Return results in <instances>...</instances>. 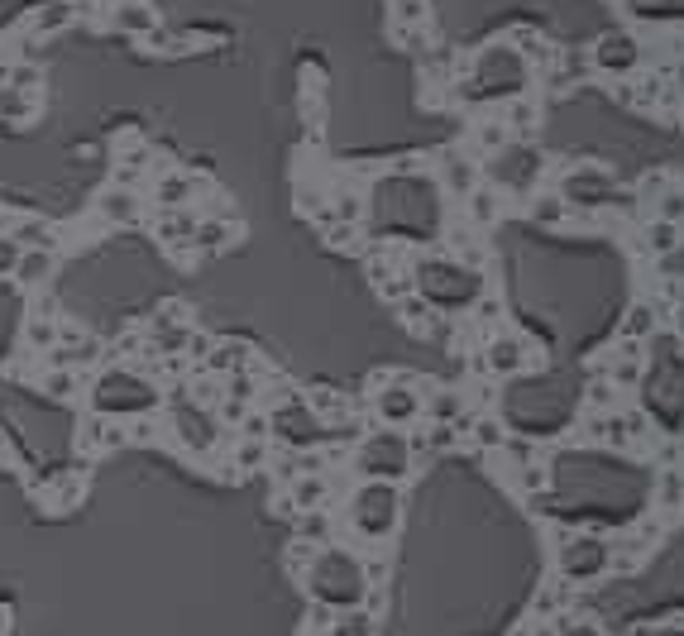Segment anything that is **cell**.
<instances>
[{
  "mask_svg": "<svg viewBox=\"0 0 684 636\" xmlns=\"http://www.w3.org/2000/svg\"><path fill=\"white\" fill-rule=\"evenodd\" d=\"M311 593L326 603V608H359L364 603V570L354 565L350 555H340V550H321L316 560H311V574H307Z\"/></svg>",
  "mask_w": 684,
  "mask_h": 636,
  "instance_id": "cell-1",
  "label": "cell"
},
{
  "mask_svg": "<svg viewBox=\"0 0 684 636\" xmlns=\"http://www.w3.org/2000/svg\"><path fill=\"white\" fill-rule=\"evenodd\" d=\"M398 488L383 479H364V488L350 498V527L364 541H383L388 531L398 527Z\"/></svg>",
  "mask_w": 684,
  "mask_h": 636,
  "instance_id": "cell-2",
  "label": "cell"
},
{
  "mask_svg": "<svg viewBox=\"0 0 684 636\" xmlns=\"http://www.w3.org/2000/svg\"><path fill=\"white\" fill-rule=\"evenodd\" d=\"M417 287L426 292V302H441V307H469L479 302L484 278L464 264H421L417 268Z\"/></svg>",
  "mask_w": 684,
  "mask_h": 636,
  "instance_id": "cell-3",
  "label": "cell"
},
{
  "mask_svg": "<svg viewBox=\"0 0 684 636\" xmlns=\"http://www.w3.org/2000/svg\"><path fill=\"white\" fill-rule=\"evenodd\" d=\"M407 469H412V445H407L402 436L383 431V436L364 440V450H359V474H364V479L398 483Z\"/></svg>",
  "mask_w": 684,
  "mask_h": 636,
  "instance_id": "cell-4",
  "label": "cell"
},
{
  "mask_svg": "<svg viewBox=\"0 0 684 636\" xmlns=\"http://www.w3.org/2000/svg\"><path fill=\"white\" fill-rule=\"evenodd\" d=\"M527 82V67H522V53H512L508 44H493L479 58V91L474 96H517Z\"/></svg>",
  "mask_w": 684,
  "mask_h": 636,
  "instance_id": "cell-5",
  "label": "cell"
},
{
  "mask_svg": "<svg viewBox=\"0 0 684 636\" xmlns=\"http://www.w3.org/2000/svg\"><path fill=\"white\" fill-rule=\"evenodd\" d=\"M608 565H613V546L598 541V536H570V541L560 546V574H565L570 584L598 579V574H608Z\"/></svg>",
  "mask_w": 684,
  "mask_h": 636,
  "instance_id": "cell-6",
  "label": "cell"
},
{
  "mask_svg": "<svg viewBox=\"0 0 684 636\" xmlns=\"http://www.w3.org/2000/svg\"><path fill=\"white\" fill-rule=\"evenodd\" d=\"M149 402H154V388L139 383L134 373H111V378H101V388H96V407H101V412L130 417V412H144Z\"/></svg>",
  "mask_w": 684,
  "mask_h": 636,
  "instance_id": "cell-7",
  "label": "cell"
},
{
  "mask_svg": "<svg viewBox=\"0 0 684 636\" xmlns=\"http://www.w3.org/2000/svg\"><path fill=\"white\" fill-rule=\"evenodd\" d=\"M493 182L498 187H512V192H527L531 182H536V173H541V158L531 154V149H522V144H503L498 154H493Z\"/></svg>",
  "mask_w": 684,
  "mask_h": 636,
  "instance_id": "cell-8",
  "label": "cell"
},
{
  "mask_svg": "<svg viewBox=\"0 0 684 636\" xmlns=\"http://www.w3.org/2000/svg\"><path fill=\"white\" fill-rule=\"evenodd\" d=\"M641 63V48H637V39L627 34V29H613V34H603L594 44V67L598 72H632V67Z\"/></svg>",
  "mask_w": 684,
  "mask_h": 636,
  "instance_id": "cell-9",
  "label": "cell"
},
{
  "mask_svg": "<svg viewBox=\"0 0 684 636\" xmlns=\"http://www.w3.org/2000/svg\"><path fill=\"white\" fill-rule=\"evenodd\" d=\"M484 359H488V369L493 373H522L531 364V345L522 340V335H493Z\"/></svg>",
  "mask_w": 684,
  "mask_h": 636,
  "instance_id": "cell-10",
  "label": "cell"
},
{
  "mask_svg": "<svg viewBox=\"0 0 684 636\" xmlns=\"http://www.w3.org/2000/svg\"><path fill=\"white\" fill-rule=\"evenodd\" d=\"M421 412V397L407 388V383H388L383 393H378V417L402 426V421H412Z\"/></svg>",
  "mask_w": 684,
  "mask_h": 636,
  "instance_id": "cell-11",
  "label": "cell"
},
{
  "mask_svg": "<svg viewBox=\"0 0 684 636\" xmlns=\"http://www.w3.org/2000/svg\"><path fill=\"white\" fill-rule=\"evenodd\" d=\"M278 431H283L292 445H311V440H321V421L311 417V407H302V402H292L283 417H278Z\"/></svg>",
  "mask_w": 684,
  "mask_h": 636,
  "instance_id": "cell-12",
  "label": "cell"
},
{
  "mask_svg": "<svg viewBox=\"0 0 684 636\" xmlns=\"http://www.w3.org/2000/svg\"><path fill=\"white\" fill-rule=\"evenodd\" d=\"M426 417L436 421V426H460L464 421V393H455V388L431 393L426 397Z\"/></svg>",
  "mask_w": 684,
  "mask_h": 636,
  "instance_id": "cell-13",
  "label": "cell"
},
{
  "mask_svg": "<svg viewBox=\"0 0 684 636\" xmlns=\"http://www.w3.org/2000/svg\"><path fill=\"white\" fill-rule=\"evenodd\" d=\"M48 273H53L48 249H29V254H20V264H15V278H20V283H44Z\"/></svg>",
  "mask_w": 684,
  "mask_h": 636,
  "instance_id": "cell-14",
  "label": "cell"
},
{
  "mask_svg": "<svg viewBox=\"0 0 684 636\" xmlns=\"http://www.w3.org/2000/svg\"><path fill=\"white\" fill-rule=\"evenodd\" d=\"M292 503L302 507V512H316V507L326 503V479H321V474H307V479H297V488H292Z\"/></svg>",
  "mask_w": 684,
  "mask_h": 636,
  "instance_id": "cell-15",
  "label": "cell"
},
{
  "mask_svg": "<svg viewBox=\"0 0 684 636\" xmlns=\"http://www.w3.org/2000/svg\"><path fill=\"white\" fill-rule=\"evenodd\" d=\"M651 330H656V307L637 302V307L627 311V321H622V340H646Z\"/></svg>",
  "mask_w": 684,
  "mask_h": 636,
  "instance_id": "cell-16",
  "label": "cell"
},
{
  "mask_svg": "<svg viewBox=\"0 0 684 636\" xmlns=\"http://www.w3.org/2000/svg\"><path fill=\"white\" fill-rule=\"evenodd\" d=\"M101 211H106V220H134V216H139V197L115 187V192H106V197H101Z\"/></svg>",
  "mask_w": 684,
  "mask_h": 636,
  "instance_id": "cell-17",
  "label": "cell"
},
{
  "mask_svg": "<svg viewBox=\"0 0 684 636\" xmlns=\"http://www.w3.org/2000/svg\"><path fill=\"white\" fill-rule=\"evenodd\" d=\"M335 636H374V617L359 608H340L335 613Z\"/></svg>",
  "mask_w": 684,
  "mask_h": 636,
  "instance_id": "cell-18",
  "label": "cell"
},
{
  "mask_svg": "<svg viewBox=\"0 0 684 636\" xmlns=\"http://www.w3.org/2000/svg\"><path fill=\"white\" fill-rule=\"evenodd\" d=\"M656 498H661L665 512H675V507L684 503V474L680 469H665L661 479H656Z\"/></svg>",
  "mask_w": 684,
  "mask_h": 636,
  "instance_id": "cell-19",
  "label": "cell"
},
{
  "mask_svg": "<svg viewBox=\"0 0 684 636\" xmlns=\"http://www.w3.org/2000/svg\"><path fill=\"white\" fill-rule=\"evenodd\" d=\"M177 426H182V440H187V445L211 450V436H216V431H211V421H206V417L192 421V412H177Z\"/></svg>",
  "mask_w": 684,
  "mask_h": 636,
  "instance_id": "cell-20",
  "label": "cell"
},
{
  "mask_svg": "<svg viewBox=\"0 0 684 636\" xmlns=\"http://www.w3.org/2000/svg\"><path fill=\"white\" fill-rule=\"evenodd\" d=\"M445 182L455 187V192H474V168H469V158L464 154H445Z\"/></svg>",
  "mask_w": 684,
  "mask_h": 636,
  "instance_id": "cell-21",
  "label": "cell"
},
{
  "mask_svg": "<svg viewBox=\"0 0 684 636\" xmlns=\"http://www.w3.org/2000/svg\"><path fill=\"white\" fill-rule=\"evenodd\" d=\"M493 216H498V192H493V187H474V192H469V220H474V225H488Z\"/></svg>",
  "mask_w": 684,
  "mask_h": 636,
  "instance_id": "cell-22",
  "label": "cell"
},
{
  "mask_svg": "<svg viewBox=\"0 0 684 636\" xmlns=\"http://www.w3.org/2000/svg\"><path fill=\"white\" fill-rule=\"evenodd\" d=\"M531 220L536 225H565V197H536L531 201Z\"/></svg>",
  "mask_w": 684,
  "mask_h": 636,
  "instance_id": "cell-23",
  "label": "cell"
},
{
  "mask_svg": "<svg viewBox=\"0 0 684 636\" xmlns=\"http://www.w3.org/2000/svg\"><path fill=\"white\" fill-rule=\"evenodd\" d=\"M15 244H29V249H53V230L39 225V220H24L20 230H15Z\"/></svg>",
  "mask_w": 684,
  "mask_h": 636,
  "instance_id": "cell-24",
  "label": "cell"
},
{
  "mask_svg": "<svg viewBox=\"0 0 684 636\" xmlns=\"http://www.w3.org/2000/svg\"><path fill=\"white\" fill-rule=\"evenodd\" d=\"M646 240H651V249H656V254H675V244H680V230H675L670 220H656Z\"/></svg>",
  "mask_w": 684,
  "mask_h": 636,
  "instance_id": "cell-25",
  "label": "cell"
},
{
  "mask_svg": "<svg viewBox=\"0 0 684 636\" xmlns=\"http://www.w3.org/2000/svg\"><path fill=\"white\" fill-rule=\"evenodd\" d=\"M120 29H130V34H149V29H154V15H149L144 5H125V10H120Z\"/></svg>",
  "mask_w": 684,
  "mask_h": 636,
  "instance_id": "cell-26",
  "label": "cell"
},
{
  "mask_svg": "<svg viewBox=\"0 0 684 636\" xmlns=\"http://www.w3.org/2000/svg\"><path fill=\"white\" fill-rule=\"evenodd\" d=\"M326 531H331V517H326V512H321V507H316V512H307V517H302V536H307L311 546H316V541H326Z\"/></svg>",
  "mask_w": 684,
  "mask_h": 636,
  "instance_id": "cell-27",
  "label": "cell"
},
{
  "mask_svg": "<svg viewBox=\"0 0 684 636\" xmlns=\"http://www.w3.org/2000/svg\"><path fill=\"white\" fill-rule=\"evenodd\" d=\"M503 144H508V125H479V149L498 154Z\"/></svg>",
  "mask_w": 684,
  "mask_h": 636,
  "instance_id": "cell-28",
  "label": "cell"
},
{
  "mask_svg": "<svg viewBox=\"0 0 684 636\" xmlns=\"http://www.w3.org/2000/svg\"><path fill=\"white\" fill-rule=\"evenodd\" d=\"M211 364H216V369H244V345H221Z\"/></svg>",
  "mask_w": 684,
  "mask_h": 636,
  "instance_id": "cell-29",
  "label": "cell"
},
{
  "mask_svg": "<svg viewBox=\"0 0 684 636\" xmlns=\"http://www.w3.org/2000/svg\"><path fill=\"white\" fill-rule=\"evenodd\" d=\"M656 211H661V220L680 225V220H684V192H670V197H665L661 206H656Z\"/></svg>",
  "mask_w": 684,
  "mask_h": 636,
  "instance_id": "cell-30",
  "label": "cell"
},
{
  "mask_svg": "<svg viewBox=\"0 0 684 636\" xmlns=\"http://www.w3.org/2000/svg\"><path fill=\"white\" fill-rule=\"evenodd\" d=\"M0 115H10V120H24V115H29V101H20L15 91H0Z\"/></svg>",
  "mask_w": 684,
  "mask_h": 636,
  "instance_id": "cell-31",
  "label": "cell"
},
{
  "mask_svg": "<svg viewBox=\"0 0 684 636\" xmlns=\"http://www.w3.org/2000/svg\"><path fill=\"white\" fill-rule=\"evenodd\" d=\"M474 436H479V445H503V431H498V421H479V426H474Z\"/></svg>",
  "mask_w": 684,
  "mask_h": 636,
  "instance_id": "cell-32",
  "label": "cell"
},
{
  "mask_svg": "<svg viewBox=\"0 0 684 636\" xmlns=\"http://www.w3.org/2000/svg\"><path fill=\"white\" fill-rule=\"evenodd\" d=\"M517 44L527 48V58H546V44H541V39H536L531 29H517Z\"/></svg>",
  "mask_w": 684,
  "mask_h": 636,
  "instance_id": "cell-33",
  "label": "cell"
},
{
  "mask_svg": "<svg viewBox=\"0 0 684 636\" xmlns=\"http://www.w3.org/2000/svg\"><path fill=\"white\" fill-rule=\"evenodd\" d=\"M613 378H618V383H637V378H641V364H637V359H622L618 369H613Z\"/></svg>",
  "mask_w": 684,
  "mask_h": 636,
  "instance_id": "cell-34",
  "label": "cell"
},
{
  "mask_svg": "<svg viewBox=\"0 0 684 636\" xmlns=\"http://www.w3.org/2000/svg\"><path fill=\"white\" fill-rule=\"evenodd\" d=\"M67 20H72V15H67V5H53L44 20H39V29H58V24H67Z\"/></svg>",
  "mask_w": 684,
  "mask_h": 636,
  "instance_id": "cell-35",
  "label": "cell"
},
{
  "mask_svg": "<svg viewBox=\"0 0 684 636\" xmlns=\"http://www.w3.org/2000/svg\"><path fill=\"white\" fill-rule=\"evenodd\" d=\"M560 636H603L594 627V622H565V627H560Z\"/></svg>",
  "mask_w": 684,
  "mask_h": 636,
  "instance_id": "cell-36",
  "label": "cell"
},
{
  "mask_svg": "<svg viewBox=\"0 0 684 636\" xmlns=\"http://www.w3.org/2000/svg\"><path fill=\"white\" fill-rule=\"evenodd\" d=\"M646 636H684V627H656V632H646Z\"/></svg>",
  "mask_w": 684,
  "mask_h": 636,
  "instance_id": "cell-37",
  "label": "cell"
},
{
  "mask_svg": "<svg viewBox=\"0 0 684 636\" xmlns=\"http://www.w3.org/2000/svg\"><path fill=\"white\" fill-rule=\"evenodd\" d=\"M675 268H684V254H680V259H675Z\"/></svg>",
  "mask_w": 684,
  "mask_h": 636,
  "instance_id": "cell-38",
  "label": "cell"
}]
</instances>
